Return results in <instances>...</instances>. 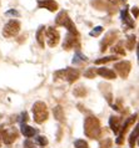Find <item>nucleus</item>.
Masks as SVG:
<instances>
[{"mask_svg":"<svg viewBox=\"0 0 139 148\" xmlns=\"http://www.w3.org/2000/svg\"><path fill=\"white\" fill-rule=\"evenodd\" d=\"M100 122L97 117L89 116L85 118L84 121V133L88 138L92 139H98L100 137Z\"/></svg>","mask_w":139,"mask_h":148,"instance_id":"nucleus-1","label":"nucleus"},{"mask_svg":"<svg viewBox=\"0 0 139 148\" xmlns=\"http://www.w3.org/2000/svg\"><path fill=\"white\" fill-rule=\"evenodd\" d=\"M80 72L76 69H72V67H67L63 70H58L54 72V77L55 80H65L69 84H74V82L79 79Z\"/></svg>","mask_w":139,"mask_h":148,"instance_id":"nucleus-2","label":"nucleus"},{"mask_svg":"<svg viewBox=\"0 0 139 148\" xmlns=\"http://www.w3.org/2000/svg\"><path fill=\"white\" fill-rule=\"evenodd\" d=\"M55 24H56V25H59V26H65V27L68 29V31L70 32V34H73V35H76V36L79 35V32H78L75 25L73 24L72 19L69 18V15H68L67 11L63 10V11H60V13L56 15Z\"/></svg>","mask_w":139,"mask_h":148,"instance_id":"nucleus-3","label":"nucleus"},{"mask_svg":"<svg viewBox=\"0 0 139 148\" xmlns=\"http://www.w3.org/2000/svg\"><path fill=\"white\" fill-rule=\"evenodd\" d=\"M48 107L42 101H38L33 105V116L36 123H43L48 120Z\"/></svg>","mask_w":139,"mask_h":148,"instance_id":"nucleus-4","label":"nucleus"},{"mask_svg":"<svg viewBox=\"0 0 139 148\" xmlns=\"http://www.w3.org/2000/svg\"><path fill=\"white\" fill-rule=\"evenodd\" d=\"M20 31V23L18 20H10L3 29V35L5 38H14Z\"/></svg>","mask_w":139,"mask_h":148,"instance_id":"nucleus-5","label":"nucleus"},{"mask_svg":"<svg viewBox=\"0 0 139 148\" xmlns=\"http://www.w3.org/2000/svg\"><path fill=\"white\" fill-rule=\"evenodd\" d=\"M45 36H47V42L50 47H54L59 44V39H60V34L59 31L54 27H48L45 31Z\"/></svg>","mask_w":139,"mask_h":148,"instance_id":"nucleus-6","label":"nucleus"},{"mask_svg":"<svg viewBox=\"0 0 139 148\" xmlns=\"http://www.w3.org/2000/svg\"><path fill=\"white\" fill-rule=\"evenodd\" d=\"M92 5L94 8H97L98 10H107L109 13H115L117 11V9H115L117 5H114L109 0H93Z\"/></svg>","mask_w":139,"mask_h":148,"instance_id":"nucleus-7","label":"nucleus"},{"mask_svg":"<svg viewBox=\"0 0 139 148\" xmlns=\"http://www.w3.org/2000/svg\"><path fill=\"white\" fill-rule=\"evenodd\" d=\"M114 69L122 79H126L130 72V69H132V64L129 61H120V62H117L114 65Z\"/></svg>","mask_w":139,"mask_h":148,"instance_id":"nucleus-8","label":"nucleus"},{"mask_svg":"<svg viewBox=\"0 0 139 148\" xmlns=\"http://www.w3.org/2000/svg\"><path fill=\"white\" fill-rule=\"evenodd\" d=\"M75 46L79 47L78 36L68 32L67 36H65V39H64V42H63V49H65V50H72V49H74Z\"/></svg>","mask_w":139,"mask_h":148,"instance_id":"nucleus-9","label":"nucleus"},{"mask_svg":"<svg viewBox=\"0 0 139 148\" xmlns=\"http://www.w3.org/2000/svg\"><path fill=\"white\" fill-rule=\"evenodd\" d=\"M16 138H18V132H16L15 128L5 130L1 133V142H4L5 145H11Z\"/></svg>","mask_w":139,"mask_h":148,"instance_id":"nucleus-10","label":"nucleus"},{"mask_svg":"<svg viewBox=\"0 0 139 148\" xmlns=\"http://www.w3.org/2000/svg\"><path fill=\"white\" fill-rule=\"evenodd\" d=\"M117 38H118V32L117 31H109L108 34L104 36L103 41H101V45H100L101 49H100V50L105 51L108 46H112V45L114 44V41L117 40Z\"/></svg>","mask_w":139,"mask_h":148,"instance_id":"nucleus-11","label":"nucleus"},{"mask_svg":"<svg viewBox=\"0 0 139 148\" xmlns=\"http://www.w3.org/2000/svg\"><path fill=\"white\" fill-rule=\"evenodd\" d=\"M38 6L39 8H44V9H48L49 11L54 13V11L58 10V3L54 1V0H39L38 1Z\"/></svg>","mask_w":139,"mask_h":148,"instance_id":"nucleus-12","label":"nucleus"},{"mask_svg":"<svg viewBox=\"0 0 139 148\" xmlns=\"http://www.w3.org/2000/svg\"><path fill=\"white\" fill-rule=\"evenodd\" d=\"M97 75H99L104 79H108V80H114L117 77V73L110 69H107V67H100L97 70Z\"/></svg>","mask_w":139,"mask_h":148,"instance_id":"nucleus-13","label":"nucleus"},{"mask_svg":"<svg viewBox=\"0 0 139 148\" xmlns=\"http://www.w3.org/2000/svg\"><path fill=\"white\" fill-rule=\"evenodd\" d=\"M120 123H122V120H120V117H118V116H112L109 118V126L114 133H119V131L122 128Z\"/></svg>","mask_w":139,"mask_h":148,"instance_id":"nucleus-14","label":"nucleus"},{"mask_svg":"<svg viewBox=\"0 0 139 148\" xmlns=\"http://www.w3.org/2000/svg\"><path fill=\"white\" fill-rule=\"evenodd\" d=\"M99 87H101V91H103L105 98H107L108 103L112 105V100H113V96H112V87H110V85H107V84H100Z\"/></svg>","mask_w":139,"mask_h":148,"instance_id":"nucleus-15","label":"nucleus"},{"mask_svg":"<svg viewBox=\"0 0 139 148\" xmlns=\"http://www.w3.org/2000/svg\"><path fill=\"white\" fill-rule=\"evenodd\" d=\"M122 19H123V23L125 24V25H128V27H130V29L134 27V21L129 18V15H128V6H125L124 10L122 11Z\"/></svg>","mask_w":139,"mask_h":148,"instance_id":"nucleus-16","label":"nucleus"},{"mask_svg":"<svg viewBox=\"0 0 139 148\" xmlns=\"http://www.w3.org/2000/svg\"><path fill=\"white\" fill-rule=\"evenodd\" d=\"M22 133L25 136L26 138H30V137H34V134L36 133V131L33 128V127L25 125V123H22Z\"/></svg>","mask_w":139,"mask_h":148,"instance_id":"nucleus-17","label":"nucleus"},{"mask_svg":"<svg viewBox=\"0 0 139 148\" xmlns=\"http://www.w3.org/2000/svg\"><path fill=\"white\" fill-rule=\"evenodd\" d=\"M53 113H54V117H55L59 122H64L65 114H64V111H63V108H62V106H55V107L53 108Z\"/></svg>","mask_w":139,"mask_h":148,"instance_id":"nucleus-18","label":"nucleus"},{"mask_svg":"<svg viewBox=\"0 0 139 148\" xmlns=\"http://www.w3.org/2000/svg\"><path fill=\"white\" fill-rule=\"evenodd\" d=\"M44 32H45V26H39L38 31H36V40H38V44L42 47H44L45 45V41H44Z\"/></svg>","mask_w":139,"mask_h":148,"instance_id":"nucleus-19","label":"nucleus"},{"mask_svg":"<svg viewBox=\"0 0 139 148\" xmlns=\"http://www.w3.org/2000/svg\"><path fill=\"white\" fill-rule=\"evenodd\" d=\"M137 45V36L136 35H129L125 41V46L128 50H134V46Z\"/></svg>","mask_w":139,"mask_h":148,"instance_id":"nucleus-20","label":"nucleus"},{"mask_svg":"<svg viewBox=\"0 0 139 148\" xmlns=\"http://www.w3.org/2000/svg\"><path fill=\"white\" fill-rule=\"evenodd\" d=\"M73 93H74V96H76V97H84L85 95L88 93V91L83 85H79V86H76V87H74Z\"/></svg>","mask_w":139,"mask_h":148,"instance_id":"nucleus-21","label":"nucleus"},{"mask_svg":"<svg viewBox=\"0 0 139 148\" xmlns=\"http://www.w3.org/2000/svg\"><path fill=\"white\" fill-rule=\"evenodd\" d=\"M123 42L122 41H119L117 45H114V46L112 47V51H113V54H118V55H125V50L123 49Z\"/></svg>","mask_w":139,"mask_h":148,"instance_id":"nucleus-22","label":"nucleus"},{"mask_svg":"<svg viewBox=\"0 0 139 148\" xmlns=\"http://www.w3.org/2000/svg\"><path fill=\"white\" fill-rule=\"evenodd\" d=\"M137 138H138V126H136V128H134V131L132 132V134H130V137H129V146L132 148L136 147Z\"/></svg>","mask_w":139,"mask_h":148,"instance_id":"nucleus-23","label":"nucleus"},{"mask_svg":"<svg viewBox=\"0 0 139 148\" xmlns=\"http://www.w3.org/2000/svg\"><path fill=\"white\" fill-rule=\"evenodd\" d=\"M115 60H117V56H115V55L105 56V57H103V59H98V60H95V65L107 64V62H110V61H115Z\"/></svg>","mask_w":139,"mask_h":148,"instance_id":"nucleus-24","label":"nucleus"},{"mask_svg":"<svg viewBox=\"0 0 139 148\" xmlns=\"http://www.w3.org/2000/svg\"><path fill=\"white\" fill-rule=\"evenodd\" d=\"M88 59H87V56L83 55L80 51H76V54L74 56V59H73V64H79V62H85Z\"/></svg>","mask_w":139,"mask_h":148,"instance_id":"nucleus-25","label":"nucleus"},{"mask_svg":"<svg viewBox=\"0 0 139 148\" xmlns=\"http://www.w3.org/2000/svg\"><path fill=\"white\" fill-rule=\"evenodd\" d=\"M84 76L87 79H94L97 76V70H94V67H89L87 71L84 72Z\"/></svg>","mask_w":139,"mask_h":148,"instance_id":"nucleus-26","label":"nucleus"},{"mask_svg":"<svg viewBox=\"0 0 139 148\" xmlns=\"http://www.w3.org/2000/svg\"><path fill=\"white\" fill-rule=\"evenodd\" d=\"M101 32H103V26H97V27H94L90 32H89V35L94 36V38H97V36H99Z\"/></svg>","mask_w":139,"mask_h":148,"instance_id":"nucleus-27","label":"nucleus"},{"mask_svg":"<svg viewBox=\"0 0 139 148\" xmlns=\"http://www.w3.org/2000/svg\"><path fill=\"white\" fill-rule=\"evenodd\" d=\"M112 145H113L112 139H110V138H105L104 141L100 142L99 148H112Z\"/></svg>","mask_w":139,"mask_h":148,"instance_id":"nucleus-28","label":"nucleus"},{"mask_svg":"<svg viewBox=\"0 0 139 148\" xmlns=\"http://www.w3.org/2000/svg\"><path fill=\"white\" fill-rule=\"evenodd\" d=\"M35 141H36V143H38L39 146H42V147L48 145V139H47V137H44V136H38Z\"/></svg>","mask_w":139,"mask_h":148,"instance_id":"nucleus-29","label":"nucleus"},{"mask_svg":"<svg viewBox=\"0 0 139 148\" xmlns=\"http://www.w3.org/2000/svg\"><path fill=\"white\" fill-rule=\"evenodd\" d=\"M75 148H88V143L84 141V139H76L74 142Z\"/></svg>","mask_w":139,"mask_h":148,"instance_id":"nucleus-30","label":"nucleus"},{"mask_svg":"<svg viewBox=\"0 0 139 148\" xmlns=\"http://www.w3.org/2000/svg\"><path fill=\"white\" fill-rule=\"evenodd\" d=\"M24 148H35V147H34V143H33L30 139H26V141L24 142Z\"/></svg>","mask_w":139,"mask_h":148,"instance_id":"nucleus-31","label":"nucleus"},{"mask_svg":"<svg viewBox=\"0 0 139 148\" xmlns=\"http://www.w3.org/2000/svg\"><path fill=\"white\" fill-rule=\"evenodd\" d=\"M6 16H20V14H19V11H16V10H9V11H6V14H5Z\"/></svg>","mask_w":139,"mask_h":148,"instance_id":"nucleus-32","label":"nucleus"},{"mask_svg":"<svg viewBox=\"0 0 139 148\" xmlns=\"http://www.w3.org/2000/svg\"><path fill=\"white\" fill-rule=\"evenodd\" d=\"M115 142H117V145H123V142H124V136H123V134H119V136H118V138L115 139Z\"/></svg>","mask_w":139,"mask_h":148,"instance_id":"nucleus-33","label":"nucleus"},{"mask_svg":"<svg viewBox=\"0 0 139 148\" xmlns=\"http://www.w3.org/2000/svg\"><path fill=\"white\" fill-rule=\"evenodd\" d=\"M132 14L134 15V18H138V6H134V8H132Z\"/></svg>","mask_w":139,"mask_h":148,"instance_id":"nucleus-34","label":"nucleus"},{"mask_svg":"<svg viewBox=\"0 0 139 148\" xmlns=\"http://www.w3.org/2000/svg\"><path fill=\"white\" fill-rule=\"evenodd\" d=\"M28 121V113L26 112H23L22 113V122L24 123V122H26Z\"/></svg>","mask_w":139,"mask_h":148,"instance_id":"nucleus-35","label":"nucleus"},{"mask_svg":"<svg viewBox=\"0 0 139 148\" xmlns=\"http://www.w3.org/2000/svg\"><path fill=\"white\" fill-rule=\"evenodd\" d=\"M3 131H4V128H3V126H0V146H1V133H3Z\"/></svg>","mask_w":139,"mask_h":148,"instance_id":"nucleus-36","label":"nucleus"},{"mask_svg":"<svg viewBox=\"0 0 139 148\" xmlns=\"http://www.w3.org/2000/svg\"><path fill=\"white\" fill-rule=\"evenodd\" d=\"M122 1H124V3H125V1H126V0H122Z\"/></svg>","mask_w":139,"mask_h":148,"instance_id":"nucleus-37","label":"nucleus"}]
</instances>
